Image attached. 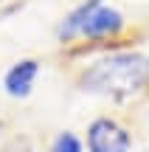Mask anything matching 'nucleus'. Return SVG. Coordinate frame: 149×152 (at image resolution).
Listing matches in <instances>:
<instances>
[{
    "label": "nucleus",
    "instance_id": "423d86ee",
    "mask_svg": "<svg viewBox=\"0 0 149 152\" xmlns=\"http://www.w3.org/2000/svg\"><path fill=\"white\" fill-rule=\"evenodd\" d=\"M51 152H82V141H79L73 132H59L51 144Z\"/></svg>",
    "mask_w": 149,
    "mask_h": 152
},
{
    "label": "nucleus",
    "instance_id": "20e7f679",
    "mask_svg": "<svg viewBox=\"0 0 149 152\" xmlns=\"http://www.w3.org/2000/svg\"><path fill=\"white\" fill-rule=\"evenodd\" d=\"M121 28H124L121 11H116V9H110V6H101L99 3L87 14V20H84V26H82L79 34H84V37H110V34H118Z\"/></svg>",
    "mask_w": 149,
    "mask_h": 152
},
{
    "label": "nucleus",
    "instance_id": "f257e3e1",
    "mask_svg": "<svg viewBox=\"0 0 149 152\" xmlns=\"http://www.w3.org/2000/svg\"><path fill=\"white\" fill-rule=\"evenodd\" d=\"M146 82H149V59L144 54H132V51L104 56L82 76V87L87 93L113 96V99L132 96Z\"/></svg>",
    "mask_w": 149,
    "mask_h": 152
},
{
    "label": "nucleus",
    "instance_id": "39448f33",
    "mask_svg": "<svg viewBox=\"0 0 149 152\" xmlns=\"http://www.w3.org/2000/svg\"><path fill=\"white\" fill-rule=\"evenodd\" d=\"M99 3H101V0H87V3H82L76 11H71V14L65 17V23L59 26V31H56V34H59V39H71L73 34L82 31V26H84V20H87V14H90V11H93Z\"/></svg>",
    "mask_w": 149,
    "mask_h": 152
},
{
    "label": "nucleus",
    "instance_id": "f03ea898",
    "mask_svg": "<svg viewBox=\"0 0 149 152\" xmlns=\"http://www.w3.org/2000/svg\"><path fill=\"white\" fill-rule=\"evenodd\" d=\"M132 138L118 121L96 118L87 127V152H129Z\"/></svg>",
    "mask_w": 149,
    "mask_h": 152
},
{
    "label": "nucleus",
    "instance_id": "7ed1b4c3",
    "mask_svg": "<svg viewBox=\"0 0 149 152\" xmlns=\"http://www.w3.org/2000/svg\"><path fill=\"white\" fill-rule=\"evenodd\" d=\"M39 73V62L37 59H20L6 71L3 76V87L11 99H25L34 87V79Z\"/></svg>",
    "mask_w": 149,
    "mask_h": 152
}]
</instances>
